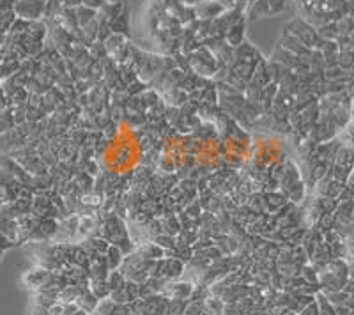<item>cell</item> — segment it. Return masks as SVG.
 <instances>
[{"instance_id":"ba28073f","label":"cell","mask_w":354,"mask_h":315,"mask_svg":"<svg viewBox=\"0 0 354 315\" xmlns=\"http://www.w3.org/2000/svg\"><path fill=\"white\" fill-rule=\"evenodd\" d=\"M195 285L194 282H189V280H174V282H167L165 289H163V294L170 299H192L195 292Z\"/></svg>"},{"instance_id":"5b68a950","label":"cell","mask_w":354,"mask_h":315,"mask_svg":"<svg viewBox=\"0 0 354 315\" xmlns=\"http://www.w3.org/2000/svg\"><path fill=\"white\" fill-rule=\"evenodd\" d=\"M169 305L170 298L161 292V294L149 296V298H140L138 301L131 303V308L137 315H167Z\"/></svg>"},{"instance_id":"44dd1931","label":"cell","mask_w":354,"mask_h":315,"mask_svg":"<svg viewBox=\"0 0 354 315\" xmlns=\"http://www.w3.org/2000/svg\"><path fill=\"white\" fill-rule=\"evenodd\" d=\"M110 298L115 301V303H121V305H131V298H129V292H128V287L124 285H121L119 289H115V291L110 294Z\"/></svg>"},{"instance_id":"277c9868","label":"cell","mask_w":354,"mask_h":315,"mask_svg":"<svg viewBox=\"0 0 354 315\" xmlns=\"http://www.w3.org/2000/svg\"><path fill=\"white\" fill-rule=\"evenodd\" d=\"M287 32L298 37L303 45L310 50H321L324 46V43H326V41L319 36L317 28L310 23V21H306L305 18H296L294 21H290L289 27H287Z\"/></svg>"},{"instance_id":"7c38bea8","label":"cell","mask_w":354,"mask_h":315,"mask_svg":"<svg viewBox=\"0 0 354 315\" xmlns=\"http://www.w3.org/2000/svg\"><path fill=\"white\" fill-rule=\"evenodd\" d=\"M227 303L220 296L213 294L211 292L207 298L202 299V310H204V315H225Z\"/></svg>"},{"instance_id":"7a4b0ae2","label":"cell","mask_w":354,"mask_h":315,"mask_svg":"<svg viewBox=\"0 0 354 315\" xmlns=\"http://www.w3.org/2000/svg\"><path fill=\"white\" fill-rule=\"evenodd\" d=\"M188 62L189 69L202 78L214 77V75L221 71V64L220 61H218V57L214 55V52L207 45L198 46L195 52L189 53Z\"/></svg>"},{"instance_id":"d6986e66","label":"cell","mask_w":354,"mask_h":315,"mask_svg":"<svg viewBox=\"0 0 354 315\" xmlns=\"http://www.w3.org/2000/svg\"><path fill=\"white\" fill-rule=\"evenodd\" d=\"M52 211V202L46 197H37L32 202V213L39 214V216H48Z\"/></svg>"},{"instance_id":"484cf974","label":"cell","mask_w":354,"mask_h":315,"mask_svg":"<svg viewBox=\"0 0 354 315\" xmlns=\"http://www.w3.org/2000/svg\"><path fill=\"white\" fill-rule=\"evenodd\" d=\"M75 315H91V314H87V312H85V310H80V308H78V310L75 312Z\"/></svg>"},{"instance_id":"ffe728a7","label":"cell","mask_w":354,"mask_h":315,"mask_svg":"<svg viewBox=\"0 0 354 315\" xmlns=\"http://www.w3.org/2000/svg\"><path fill=\"white\" fill-rule=\"evenodd\" d=\"M189 299H170L169 314L167 315H185L186 308H188Z\"/></svg>"},{"instance_id":"d4e9b609","label":"cell","mask_w":354,"mask_h":315,"mask_svg":"<svg viewBox=\"0 0 354 315\" xmlns=\"http://www.w3.org/2000/svg\"><path fill=\"white\" fill-rule=\"evenodd\" d=\"M30 315H50V314H48V308H41V307H36V305H32V314Z\"/></svg>"},{"instance_id":"52a82bcc","label":"cell","mask_w":354,"mask_h":315,"mask_svg":"<svg viewBox=\"0 0 354 315\" xmlns=\"http://www.w3.org/2000/svg\"><path fill=\"white\" fill-rule=\"evenodd\" d=\"M52 275H53V271H50V269H46V267L34 264V267L27 269L24 275H21V283H24L28 291L37 292V291H41V289H43L44 285L50 282Z\"/></svg>"},{"instance_id":"8fae6325","label":"cell","mask_w":354,"mask_h":315,"mask_svg":"<svg viewBox=\"0 0 354 315\" xmlns=\"http://www.w3.org/2000/svg\"><path fill=\"white\" fill-rule=\"evenodd\" d=\"M135 251L145 260H161L167 257V250L161 245H158L156 241L142 242V245H138Z\"/></svg>"},{"instance_id":"603a6c76","label":"cell","mask_w":354,"mask_h":315,"mask_svg":"<svg viewBox=\"0 0 354 315\" xmlns=\"http://www.w3.org/2000/svg\"><path fill=\"white\" fill-rule=\"evenodd\" d=\"M84 6L85 8H91L94 9V11L100 12L101 9L106 6V0H84Z\"/></svg>"},{"instance_id":"6da1fadb","label":"cell","mask_w":354,"mask_h":315,"mask_svg":"<svg viewBox=\"0 0 354 315\" xmlns=\"http://www.w3.org/2000/svg\"><path fill=\"white\" fill-rule=\"evenodd\" d=\"M351 262L347 259H331L319 271V285L322 292L344 291L349 280Z\"/></svg>"},{"instance_id":"e0dca14e","label":"cell","mask_w":354,"mask_h":315,"mask_svg":"<svg viewBox=\"0 0 354 315\" xmlns=\"http://www.w3.org/2000/svg\"><path fill=\"white\" fill-rule=\"evenodd\" d=\"M77 15H78V23H80V28L88 27L91 23L97 20V11L91 8H85V6H80L77 9Z\"/></svg>"},{"instance_id":"5bb4252c","label":"cell","mask_w":354,"mask_h":315,"mask_svg":"<svg viewBox=\"0 0 354 315\" xmlns=\"http://www.w3.org/2000/svg\"><path fill=\"white\" fill-rule=\"evenodd\" d=\"M106 262H109L110 271H115V269H121L122 262L126 259V254L121 250V248L117 247V245H110L109 251H106Z\"/></svg>"},{"instance_id":"2e32d148","label":"cell","mask_w":354,"mask_h":315,"mask_svg":"<svg viewBox=\"0 0 354 315\" xmlns=\"http://www.w3.org/2000/svg\"><path fill=\"white\" fill-rule=\"evenodd\" d=\"M110 27H112V32L122 34V36H128L129 34V25H128V8L124 9L122 15H119L117 18H113L110 21Z\"/></svg>"},{"instance_id":"30bf717a","label":"cell","mask_w":354,"mask_h":315,"mask_svg":"<svg viewBox=\"0 0 354 315\" xmlns=\"http://www.w3.org/2000/svg\"><path fill=\"white\" fill-rule=\"evenodd\" d=\"M245 28H246V20H245V15L238 18V20L234 21L232 27L227 30L225 34V41L229 43L232 48H239L241 45H245Z\"/></svg>"},{"instance_id":"3957f363","label":"cell","mask_w":354,"mask_h":315,"mask_svg":"<svg viewBox=\"0 0 354 315\" xmlns=\"http://www.w3.org/2000/svg\"><path fill=\"white\" fill-rule=\"evenodd\" d=\"M354 172V146L349 140L340 137L337 154L333 160V179L340 182L349 181L351 174Z\"/></svg>"},{"instance_id":"8992f818","label":"cell","mask_w":354,"mask_h":315,"mask_svg":"<svg viewBox=\"0 0 354 315\" xmlns=\"http://www.w3.org/2000/svg\"><path fill=\"white\" fill-rule=\"evenodd\" d=\"M185 266L186 264L177 257H165V259L156 260L151 276H158L163 282H174V280H179L185 275Z\"/></svg>"},{"instance_id":"4316f807","label":"cell","mask_w":354,"mask_h":315,"mask_svg":"<svg viewBox=\"0 0 354 315\" xmlns=\"http://www.w3.org/2000/svg\"><path fill=\"white\" fill-rule=\"evenodd\" d=\"M109 4H119V2H124V0H106Z\"/></svg>"},{"instance_id":"9a60e30c","label":"cell","mask_w":354,"mask_h":315,"mask_svg":"<svg viewBox=\"0 0 354 315\" xmlns=\"http://www.w3.org/2000/svg\"><path fill=\"white\" fill-rule=\"evenodd\" d=\"M88 287L100 299L110 298L112 294V287L106 278H88Z\"/></svg>"},{"instance_id":"9c48e42d","label":"cell","mask_w":354,"mask_h":315,"mask_svg":"<svg viewBox=\"0 0 354 315\" xmlns=\"http://www.w3.org/2000/svg\"><path fill=\"white\" fill-rule=\"evenodd\" d=\"M227 9L218 2V0H204L195 6V18L198 21H213L220 15H223Z\"/></svg>"},{"instance_id":"4fadbf2b","label":"cell","mask_w":354,"mask_h":315,"mask_svg":"<svg viewBox=\"0 0 354 315\" xmlns=\"http://www.w3.org/2000/svg\"><path fill=\"white\" fill-rule=\"evenodd\" d=\"M100 301L101 299L91 291V287H87L84 292H82L80 298L77 299V305L80 310H85L87 314H93V312L97 308V305H100Z\"/></svg>"},{"instance_id":"ac0fdd59","label":"cell","mask_w":354,"mask_h":315,"mask_svg":"<svg viewBox=\"0 0 354 315\" xmlns=\"http://www.w3.org/2000/svg\"><path fill=\"white\" fill-rule=\"evenodd\" d=\"M315 298H317L319 312H321V315H337V307H335V305L331 303V301H330V299H328V296L324 294V292L319 291L317 294H315Z\"/></svg>"},{"instance_id":"cb8c5ba5","label":"cell","mask_w":354,"mask_h":315,"mask_svg":"<svg viewBox=\"0 0 354 315\" xmlns=\"http://www.w3.org/2000/svg\"><path fill=\"white\" fill-rule=\"evenodd\" d=\"M342 137L346 138V140H349L351 144H353V146H354V119L349 122V124L346 126V131H344Z\"/></svg>"},{"instance_id":"83f0119b","label":"cell","mask_w":354,"mask_h":315,"mask_svg":"<svg viewBox=\"0 0 354 315\" xmlns=\"http://www.w3.org/2000/svg\"><path fill=\"white\" fill-rule=\"evenodd\" d=\"M250 2H255V0H250Z\"/></svg>"},{"instance_id":"7402d4cb","label":"cell","mask_w":354,"mask_h":315,"mask_svg":"<svg viewBox=\"0 0 354 315\" xmlns=\"http://www.w3.org/2000/svg\"><path fill=\"white\" fill-rule=\"evenodd\" d=\"M298 315H321V312H319V303H317V298H314L312 301H310L308 305H306L305 308H303L301 312H299Z\"/></svg>"}]
</instances>
